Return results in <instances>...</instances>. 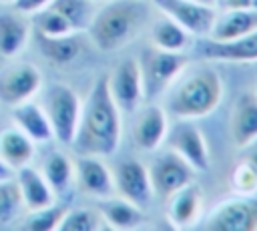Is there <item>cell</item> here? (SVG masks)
Returning <instances> with one entry per match:
<instances>
[{"label": "cell", "instance_id": "obj_1", "mask_svg": "<svg viewBox=\"0 0 257 231\" xmlns=\"http://www.w3.org/2000/svg\"><path fill=\"white\" fill-rule=\"evenodd\" d=\"M122 141V112L110 96L106 74L94 78L84 102L72 147L78 155L110 157Z\"/></svg>", "mask_w": 257, "mask_h": 231}, {"label": "cell", "instance_id": "obj_2", "mask_svg": "<svg viewBox=\"0 0 257 231\" xmlns=\"http://www.w3.org/2000/svg\"><path fill=\"white\" fill-rule=\"evenodd\" d=\"M225 94L223 78L211 64H187L165 90V110L177 121H199L221 104Z\"/></svg>", "mask_w": 257, "mask_h": 231}, {"label": "cell", "instance_id": "obj_3", "mask_svg": "<svg viewBox=\"0 0 257 231\" xmlns=\"http://www.w3.org/2000/svg\"><path fill=\"white\" fill-rule=\"evenodd\" d=\"M139 0H108L96 8L86 30L92 44L102 52H114L126 46L139 32L143 10Z\"/></svg>", "mask_w": 257, "mask_h": 231}, {"label": "cell", "instance_id": "obj_4", "mask_svg": "<svg viewBox=\"0 0 257 231\" xmlns=\"http://www.w3.org/2000/svg\"><path fill=\"white\" fill-rule=\"evenodd\" d=\"M40 104H42V108H44V112L52 125L54 139L60 145L72 147L74 137H76V129H78V121H80V112H82L80 96L68 84L56 82L44 90Z\"/></svg>", "mask_w": 257, "mask_h": 231}, {"label": "cell", "instance_id": "obj_5", "mask_svg": "<svg viewBox=\"0 0 257 231\" xmlns=\"http://www.w3.org/2000/svg\"><path fill=\"white\" fill-rule=\"evenodd\" d=\"M141 74L145 84V98L163 96L169 84L183 72L189 64V56L185 52H171L161 48H147L141 54Z\"/></svg>", "mask_w": 257, "mask_h": 231}, {"label": "cell", "instance_id": "obj_6", "mask_svg": "<svg viewBox=\"0 0 257 231\" xmlns=\"http://www.w3.org/2000/svg\"><path fill=\"white\" fill-rule=\"evenodd\" d=\"M213 231H255L257 229V197L235 195L215 205L201 221Z\"/></svg>", "mask_w": 257, "mask_h": 231}, {"label": "cell", "instance_id": "obj_7", "mask_svg": "<svg viewBox=\"0 0 257 231\" xmlns=\"http://www.w3.org/2000/svg\"><path fill=\"white\" fill-rule=\"evenodd\" d=\"M42 88V72L24 60H14L0 66V104L16 106L30 100Z\"/></svg>", "mask_w": 257, "mask_h": 231}, {"label": "cell", "instance_id": "obj_8", "mask_svg": "<svg viewBox=\"0 0 257 231\" xmlns=\"http://www.w3.org/2000/svg\"><path fill=\"white\" fill-rule=\"evenodd\" d=\"M108 90L122 114H133L145 100V84L137 58H122L106 74Z\"/></svg>", "mask_w": 257, "mask_h": 231}, {"label": "cell", "instance_id": "obj_9", "mask_svg": "<svg viewBox=\"0 0 257 231\" xmlns=\"http://www.w3.org/2000/svg\"><path fill=\"white\" fill-rule=\"evenodd\" d=\"M147 167H149V175H151L153 193L161 199H167L177 189L195 181V175H197V171L173 149L157 153L153 157L151 165H147Z\"/></svg>", "mask_w": 257, "mask_h": 231}, {"label": "cell", "instance_id": "obj_10", "mask_svg": "<svg viewBox=\"0 0 257 231\" xmlns=\"http://www.w3.org/2000/svg\"><path fill=\"white\" fill-rule=\"evenodd\" d=\"M169 114L161 104H141L133 112L131 141L141 153H157L167 141Z\"/></svg>", "mask_w": 257, "mask_h": 231}, {"label": "cell", "instance_id": "obj_11", "mask_svg": "<svg viewBox=\"0 0 257 231\" xmlns=\"http://www.w3.org/2000/svg\"><path fill=\"white\" fill-rule=\"evenodd\" d=\"M155 8L179 22L191 36L207 38L217 16V8L197 0H151Z\"/></svg>", "mask_w": 257, "mask_h": 231}, {"label": "cell", "instance_id": "obj_12", "mask_svg": "<svg viewBox=\"0 0 257 231\" xmlns=\"http://www.w3.org/2000/svg\"><path fill=\"white\" fill-rule=\"evenodd\" d=\"M169 149L181 155L197 173H205L211 165L209 145L205 135L195 125V121H177L167 133Z\"/></svg>", "mask_w": 257, "mask_h": 231}, {"label": "cell", "instance_id": "obj_13", "mask_svg": "<svg viewBox=\"0 0 257 231\" xmlns=\"http://www.w3.org/2000/svg\"><path fill=\"white\" fill-rule=\"evenodd\" d=\"M114 177V191L116 195H122L124 199L137 203L139 207L147 209L153 201V185H151V175H149V167L135 159V157H126L122 159L116 169L112 171Z\"/></svg>", "mask_w": 257, "mask_h": 231}, {"label": "cell", "instance_id": "obj_14", "mask_svg": "<svg viewBox=\"0 0 257 231\" xmlns=\"http://www.w3.org/2000/svg\"><path fill=\"white\" fill-rule=\"evenodd\" d=\"M165 217L173 229H191L203 217V189L191 181L165 199Z\"/></svg>", "mask_w": 257, "mask_h": 231}, {"label": "cell", "instance_id": "obj_15", "mask_svg": "<svg viewBox=\"0 0 257 231\" xmlns=\"http://www.w3.org/2000/svg\"><path fill=\"white\" fill-rule=\"evenodd\" d=\"M229 135L237 151L257 143V90L245 88L235 96L229 117Z\"/></svg>", "mask_w": 257, "mask_h": 231}, {"label": "cell", "instance_id": "obj_16", "mask_svg": "<svg viewBox=\"0 0 257 231\" xmlns=\"http://www.w3.org/2000/svg\"><path fill=\"white\" fill-rule=\"evenodd\" d=\"M74 181L86 195L94 199H102L114 195V177L104 157L96 155H78L74 161Z\"/></svg>", "mask_w": 257, "mask_h": 231}, {"label": "cell", "instance_id": "obj_17", "mask_svg": "<svg viewBox=\"0 0 257 231\" xmlns=\"http://www.w3.org/2000/svg\"><path fill=\"white\" fill-rule=\"evenodd\" d=\"M199 54L207 62H257V28L229 42H215L205 38Z\"/></svg>", "mask_w": 257, "mask_h": 231}, {"label": "cell", "instance_id": "obj_18", "mask_svg": "<svg viewBox=\"0 0 257 231\" xmlns=\"http://www.w3.org/2000/svg\"><path fill=\"white\" fill-rule=\"evenodd\" d=\"M14 181L18 185L22 205L26 211H36L40 207L52 205L56 201V193L40 173V169L32 167L30 163L14 171Z\"/></svg>", "mask_w": 257, "mask_h": 231}, {"label": "cell", "instance_id": "obj_19", "mask_svg": "<svg viewBox=\"0 0 257 231\" xmlns=\"http://www.w3.org/2000/svg\"><path fill=\"white\" fill-rule=\"evenodd\" d=\"M96 209L106 229H137L145 223V209L116 193L98 199Z\"/></svg>", "mask_w": 257, "mask_h": 231}, {"label": "cell", "instance_id": "obj_20", "mask_svg": "<svg viewBox=\"0 0 257 231\" xmlns=\"http://www.w3.org/2000/svg\"><path fill=\"white\" fill-rule=\"evenodd\" d=\"M32 36V20L18 10L0 12V54L6 58H16L28 44Z\"/></svg>", "mask_w": 257, "mask_h": 231}, {"label": "cell", "instance_id": "obj_21", "mask_svg": "<svg viewBox=\"0 0 257 231\" xmlns=\"http://www.w3.org/2000/svg\"><path fill=\"white\" fill-rule=\"evenodd\" d=\"M257 28V10L255 8H231L217 10L215 22L209 32V40L229 42Z\"/></svg>", "mask_w": 257, "mask_h": 231}, {"label": "cell", "instance_id": "obj_22", "mask_svg": "<svg viewBox=\"0 0 257 231\" xmlns=\"http://www.w3.org/2000/svg\"><path fill=\"white\" fill-rule=\"evenodd\" d=\"M12 121L14 125L24 131L34 143H48L54 139L52 133V125L42 108V104H38L36 100H24L16 106H12Z\"/></svg>", "mask_w": 257, "mask_h": 231}, {"label": "cell", "instance_id": "obj_23", "mask_svg": "<svg viewBox=\"0 0 257 231\" xmlns=\"http://www.w3.org/2000/svg\"><path fill=\"white\" fill-rule=\"evenodd\" d=\"M40 173L44 175V179L48 181V185L52 187L56 197L64 195L66 191H70L72 185H76L74 161L60 149H52L44 155L42 165H40Z\"/></svg>", "mask_w": 257, "mask_h": 231}, {"label": "cell", "instance_id": "obj_24", "mask_svg": "<svg viewBox=\"0 0 257 231\" xmlns=\"http://www.w3.org/2000/svg\"><path fill=\"white\" fill-rule=\"evenodd\" d=\"M34 151H36V143L16 125L0 131V157L14 171L28 165L34 157Z\"/></svg>", "mask_w": 257, "mask_h": 231}, {"label": "cell", "instance_id": "obj_25", "mask_svg": "<svg viewBox=\"0 0 257 231\" xmlns=\"http://www.w3.org/2000/svg\"><path fill=\"white\" fill-rule=\"evenodd\" d=\"M229 189L233 195L257 193V147L255 143L241 149L229 175Z\"/></svg>", "mask_w": 257, "mask_h": 231}, {"label": "cell", "instance_id": "obj_26", "mask_svg": "<svg viewBox=\"0 0 257 231\" xmlns=\"http://www.w3.org/2000/svg\"><path fill=\"white\" fill-rule=\"evenodd\" d=\"M80 34H66V36H40L36 34V42L40 48V54L56 66H64L74 62L80 52H82V44H80Z\"/></svg>", "mask_w": 257, "mask_h": 231}, {"label": "cell", "instance_id": "obj_27", "mask_svg": "<svg viewBox=\"0 0 257 231\" xmlns=\"http://www.w3.org/2000/svg\"><path fill=\"white\" fill-rule=\"evenodd\" d=\"M191 34L173 18L161 16L153 28H151V46L161 48V50H171V52H185L187 46L191 44Z\"/></svg>", "mask_w": 257, "mask_h": 231}, {"label": "cell", "instance_id": "obj_28", "mask_svg": "<svg viewBox=\"0 0 257 231\" xmlns=\"http://www.w3.org/2000/svg\"><path fill=\"white\" fill-rule=\"evenodd\" d=\"M48 6L54 8L76 34L88 30L92 16L96 12V2L92 0H52Z\"/></svg>", "mask_w": 257, "mask_h": 231}, {"label": "cell", "instance_id": "obj_29", "mask_svg": "<svg viewBox=\"0 0 257 231\" xmlns=\"http://www.w3.org/2000/svg\"><path fill=\"white\" fill-rule=\"evenodd\" d=\"M98 229H106V225L98 209H88V207L66 209L58 223V231H98Z\"/></svg>", "mask_w": 257, "mask_h": 231}, {"label": "cell", "instance_id": "obj_30", "mask_svg": "<svg viewBox=\"0 0 257 231\" xmlns=\"http://www.w3.org/2000/svg\"><path fill=\"white\" fill-rule=\"evenodd\" d=\"M66 207L60 203H52L46 207H40L36 211H28L26 219H24V227L32 229V231H58V223L64 215Z\"/></svg>", "mask_w": 257, "mask_h": 231}, {"label": "cell", "instance_id": "obj_31", "mask_svg": "<svg viewBox=\"0 0 257 231\" xmlns=\"http://www.w3.org/2000/svg\"><path fill=\"white\" fill-rule=\"evenodd\" d=\"M22 209L24 205H22V197H20L14 177L0 181V225L12 223L20 215Z\"/></svg>", "mask_w": 257, "mask_h": 231}, {"label": "cell", "instance_id": "obj_32", "mask_svg": "<svg viewBox=\"0 0 257 231\" xmlns=\"http://www.w3.org/2000/svg\"><path fill=\"white\" fill-rule=\"evenodd\" d=\"M50 2L52 0H14L12 2V8L18 10V12H22V14H26V16H32L38 10L46 8Z\"/></svg>", "mask_w": 257, "mask_h": 231}, {"label": "cell", "instance_id": "obj_33", "mask_svg": "<svg viewBox=\"0 0 257 231\" xmlns=\"http://www.w3.org/2000/svg\"><path fill=\"white\" fill-rule=\"evenodd\" d=\"M217 10H231V8H251V0H213Z\"/></svg>", "mask_w": 257, "mask_h": 231}, {"label": "cell", "instance_id": "obj_34", "mask_svg": "<svg viewBox=\"0 0 257 231\" xmlns=\"http://www.w3.org/2000/svg\"><path fill=\"white\" fill-rule=\"evenodd\" d=\"M14 177V169L0 157V181H6V179H12Z\"/></svg>", "mask_w": 257, "mask_h": 231}, {"label": "cell", "instance_id": "obj_35", "mask_svg": "<svg viewBox=\"0 0 257 231\" xmlns=\"http://www.w3.org/2000/svg\"><path fill=\"white\" fill-rule=\"evenodd\" d=\"M197 2H203V4H211L213 6V0H197Z\"/></svg>", "mask_w": 257, "mask_h": 231}, {"label": "cell", "instance_id": "obj_36", "mask_svg": "<svg viewBox=\"0 0 257 231\" xmlns=\"http://www.w3.org/2000/svg\"><path fill=\"white\" fill-rule=\"evenodd\" d=\"M251 8H255V10H257V0H251Z\"/></svg>", "mask_w": 257, "mask_h": 231}, {"label": "cell", "instance_id": "obj_37", "mask_svg": "<svg viewBox=\"0 0 257 231\" xmlns=\"http://www.w3.org/2000/svg\"><path fill=\"white\" fill-rule=\"evenodd\" d=\"M14 0H0V4H12Z\"/></svg>", "mask_w": 257, "mask_h": 231}, {"label": "cell", "instance_id": "obj_38", "mask_svg": "<svg viewBox=\"0 0 257 231\" xmlns=\"http://www.w3.org/2000/svg\"><path fill=\"white\" fill-rule=\"evenodd\" d=\"M92 2H96V4H102V2H108V0H92Z\"/></svg>", "mask_w": 257, "mask_h": 231}, {"label": "cell", "instance_id": "obj_39", "mask_svg": "<svg viewBox=\"0 0 257 231\" xmlns=\"http://www.w3.org/2000/svg\"><path fill=\"white\" fill-rule=\"evenodd\" d=\"M139 2H147V0H139Z\"/></svg>", "mask_w": 257, "mask_h": 231}, {"label": "cell", "instance_id": "obj_40", "mask_svg": "<svg viewBox=\"0 0 257 231\" xmlns=\"http://www.w3.org/2000/svg\"><path fill=\"white\" fill-rule=\"evenodd\" d=\"M255 90H257V88H255Z\"/></svg>", "mask_w": 257, "mask_h": 231}]
</instances>
